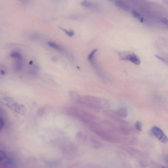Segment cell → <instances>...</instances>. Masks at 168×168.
<instances>
[{"instance_id": "6da1fadb", "label": "cell", "mask_w": 168, "mask_h": 168, "mask_svg": "<svg viewBox=\"0 0 168 168\" xmlns=\"http://www.w3.org/2000/svg\"><path fill=\"white\" fill-rule=\"evenodd\" d=\"M77 103L96 110L106 109L109 108L110 105L107 99L88 96L80 97Z\"/></svg>"}, {"instance_id": "7a4b0ae2", "label": "cell", "mask_w": 168, "mask_h": 168, "mask_svg": "<svg viewBox=\"0 0 168 168\" xmlns=\"http://www.w3.org/2000/svg\"><path fill=\"white\" fill-rule=\"evenodd\" d=\"M67 113L76 117L85 124L89 125L95 120L96 117L87 112L79 108L71 107L67 109Z\"/></svg>"}, {"instance_id": "3957f363", "label": "cell", "mask_w": 168, "mask_h": 168, "mask_svg": "<svg viewBox=\"0 0 168 168\" xmlns=\"http://www.w3.org/2000/svg\"><path fill=\"white\" fill-rule=\"evenodd\" d=\"M1 102L2 104L18 114L24 115L26 113V109L25 106L19 104L12 98L3 97L1 99Z\"/></svg>"}, {"instance_id": "277c9868", "label": "cell", "mask_w": 168, "mask_h": 168, "mask_svg": "<svg viewBox=\"0 0 168 168\" xmlns=\"http://www.w3.org/2000/svg\"><path fill=\"white\" fill-rule=\"evenodd\" d=\"M0 163L3 167L10 168L14 166L13 160L5 151L2 150L0 151Z\"/></svg>"}, {"instance_id": "5b68a950", "label": "cell", "mask_w": 168, "mask_h": 168, "mask_svg": "<svg viewBox=\"0 0 168 168\" xmlns=\"http://www.w3.org/2000/svg\"><path fill=\"white\" fill-rule=\"evenodd\" d=\"M151 131L159 141L161 142L166 144L168 142V138L163 130L157 126H153L151 130Z\"/></svg>"}, {"instance_id": "8992f818", "label": "cell", "mask_w": 168, "mask_h": 168, "mask_svg": "<svg viewBox=\"0 0 168 168\" xmlns=\"http://www.w3.org/2000/svg\"><path fill=\"white\" fill-rule=\"evenodd\" d=\"M120 57L121 60L130 61L136 65H139L141 64L139 58L136 54L132 53L121 54Z\"/></svg>"}, {"instance_id": "52a82bcc", "label": "cell", "mask_w": 168, "mask_h": 168, "mask_svg": "<svg viewBox=\"0 0 168 168\" xmlns=\"http://www.w3.org/2000/svg\"><path fill=\"white\" fill-rule=\"evenodd\" d=\"M103 113L104 115L107 116L114 121L120 123V124L127 125L129 124L128 122L121 119V117L117 116L115 111L109 110H105L103 111Z\"/></svg>"}, {"instance_id": "ba28073f", "label": "cell", "mask_w": 168, "mask_h": 168, "mask_svg": "<svg viewBox=\"0 0 168 168\" xmlns=\"http://www.w3.org/2000/svg\"><path fill=\"white\" fill-rule=\"evenodd\" d=\"M116 132H117L122 135L126 136L129 134L130 130L129 128L127 127L121 126L116 128Z\"/></svg>"}, {"instance_id": "9c48e42d", "label": "cell", "mask_w": 168, "mask_h": 168, "mask_svg": "<svg viewBox=\"0 0 168 168\" xmlns=\"http://www.w3.org/2000/svg\"><path fill=\"white\" fill-rule=\"evenodd\" d=\"M115 5L117 7L125 11H127L130 9L129 6L122 0H116L115 2Z\"/></svg>"}, {"instance_id": "30bf717a", "label": "cell", "mask_w": 168, "mask_h": 168, "mask_svg": "<svg viewBox=\"0 0 168 168\" xmlns=\"http://www.w3.org/2000/svg\"><path fill=\"white\" fill-rule=\"evenodd\" d=\"M115 112L116 115L121 118H125L127 116V111L126 108H120Z\"/></svg>"}, {"instance_id": "8fae6325", "label": "cell", "mask_w": 168, "mask_h": 168, "mask_svg": "<svg viewBox=\"0 0 168 168\" xmlns=\"http://www.w3.org/2000/svg\"><path fill=\"white\" fill-rule=\"evenodd\" d=\"M91 142L93 147L95 148L99 149L103 147V144L95 138H91Z\"/></svg>"}, {"instance_id": "7c38bea8", "label": "cell", "mask_w": 168, "mask_h": 168, "mask_svg": "<svg viewBox=\"0 0 168 168\" xmlns=\"http://www.w3.org/2000/svg\"><path fill=\"white\" fill-rule=\"evenodd\" d=\"M76 137L78 141L83 143L85 142L86 139V137L82 132H78L76 135Z\"/></svg>"}, {"instance_id": "4fadbf2b", "label": "cell", "mask_w": 168, "mask_h": 168, "mask_svg": "<svg viewBox=\"0 0 168 168\" xmlns=\"http://www.w3.org/2000/svg\"><path fill=\"white\" fill-rule=\"evenodd\" d=\"M48 45L51 48L58 50V51H59L61 52H63V48H61V47L59 46L55 43L50 41L48 42Z\"/></svg>"}, {"instance_id": "5bb4252c", "label": "cell", "mask_w": 168, "mask_h": 168, "mask_svg": "<svg viewBox=\"0 0 168 168\" xmlns=\"http://www.w3.org/2000/svg\"><path fill=\"white\" fill-rule=\"evenodd\" d=\"M81 4L82 6L87 8H93L96 5L92 2L87 0H84L81 3Z\"/></svg>"}, {"instance_id": "9a60e30c", "label": "cell", "mask_w": 168, "mask_h": 168, "mask_svg": "<svg viewBox=\"0 0 168 168\" xmlns=\"http://www.w3.org/2000/svg\"><path fill=\"white\" fill-rule=\"evenodd\" d=\"M16 60L14 64V69L16 71L21 69L22 67V59H16Z\"/></svg>"}, {"instance_id": "2e32d148", "label": "cell", "mask_w": 168, "mask_h": 168, "mask_svg": "<svg viewBox=\"0 0 168 168\" xmlns=\"http://www.w3.org/2000/svg\"><path fill=\"white\" fill-rule=\"evenodd\" d=\"M60 29L63 31L66 34L70 37H72L74 35V32L72 30H68L64 28L59 27Z\"/></svg>"}, {"instance_id": "e0dca14e", "label": "cell", "mask_w": 168, "mask_h": 168, "mask_svg": "<svg viewBox=\"0 0 168 168\" xmlns=\"http://www.w3.org/2000/svg\"><path fill=\"white\" fill-rule=\"evenodd\" d=\"M10 56L15 59H22L20 54L17 52H14L11 53Z\"/></svg>"}, {"instance_id": "ac0fdd59", "label": "cell", "mask_w": 168, "mask_h": 168, "mask_svg": "<svg viewBox=\"0 0 168 168\" xmlns=\"http://www.w3.org/2000/svg\"><path fill=\"white\" fill-rule=\"evenodd\" d=\"M135 127L138 131H141L142 130V125L140 122L138 121L136 122Z\"/></svg>"}, {"instance_id": "d6986e66", "label": "cell", "mask_w": 168, "mask_h": 168, "mask_svg": "<svg viewBox=\"0 0 168 168\" xmlns=\"http://www.w3.org/2000/svg\"><path fill=\"white\" fill-rule=\"evenodd\" d=\"M0 122H1L0 129H1V130L2 131L5 127V123L4 120L1 116V118H0Z\"/></svg>"}, {"instance_id": "ffe728a7", "label": "cell", "mask_w": 168, "mask_h": 168, "mask_svg": "<svg viewBox=\"0 0 168 168\" xmlns=\"http://www.w3.org/2000/svg\"><path fill=\"white\" fill-rule=\"evenodd\" d=\"M97 49H95L93 50L91 53L89 55L88 59L90 61L92 60L95 54L97 52Z\"/></svg>"}, {"instance_id": "44dd1931", "label": "cell", "mask_w": 168, "mask_h": 168, "mask_svg": "<svg viewBox=\"0 0 168 168\" xmlns=\"http://www.w3.org/2000/svg\"><path fill=\"white\" fill-rule=\"evenodd\" d=\"M132 14L137 19L140 18L141 16L136 11H132Z\"/></svg>"}, {"instance_id": "7402d4cb", "label": "cell", "mask_w": 168, "mask_h": 168, "mask_svg": "<svg viewBox=\"0 0 168 168\" xmlns=\"http://www.w3.org/2000/svg\"><path fill=\"white\" fill-rule=\"evenodd\" d=\"M161 21L163 23L168 26V20L166 19H162Z\"/></svg>"}, {"instance_id": "603a6c76", "label": "cell", "mask_w": 168, "mask_h": 168, "mask_svg": "<svg viewBox=\"0 0 168 168\" xmlns=\"http://www.w3.org/2000/svg\"><path fill=\"white\" fill-rule=\"evenodd\" d=\"M164 161L166 163L168 164V154L165 156L164 157Z\"/></svg>"}, {"instance_id": "cb8c5ba5", "label": "cell", "mask_w": 168, "mask_h": 168, "mask_svg": "<svg viewBox=\"0 0 168 168\" xmlns=\"http://www.w3.org/2000/svg\"><path fill=\"white\" fill-rule=\"evenodd\" d=\"M1 74L2 75H4L5 74V71L3 70H1Z\"/></svg>"}, {"instance_id": "d4e9b609", "label": "cell", "mask_w": 168, "mask_h": 168, "mask_svg": "<svg viewBox=\"0 0 168 168\" xmlns=\"http://www.w3.org/2000/svg\"><path fill=\"white\" fill-rule=\"evenodd\" d=\"M108 1H113L114 0H108Z\"/></svg>"}, {"instance_id": "484cf974", "label": "cell", "mask_w": 168, "mask_h": 168, "mask_svg": "<svg viewBox=\"0 0 168 168\" xmlns=\"http://www.w3.org/2000/svg\"><path fill=\"white\" fill-rule=\"evenodd\" d=\"M21 1H26V0H21Z\"/></svg>"}]
</instances>
